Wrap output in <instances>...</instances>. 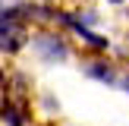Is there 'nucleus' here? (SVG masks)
<instances>
[{
  "instance_id": "0eeeda50",
  "label": "nucleus",
  "mask_w": 129,
  "mask_h": 126,
  "mask_svg": "<svg viewBox=\"0 0 129 126\" xmlns=\"http://www.w3.org/2000/svg\"><path fill=\"white\" fill-rule=\"evenodd\" d=\"M0 82H3V69H0Z\"/></svg>"
},
{
  "instance_id": "f03ea898",
  "label": "nucleus",
  "mask_w": 129,
  "mask_h": 126,
  "mask_svg": "<svg viewBox=\"0 0 129 126\" xmlns=\"http://www.w3.org/2000/svg\"><path fill=\"white\" fill-rule=\"evenodd\" d=\"M35 47L41 50L44 60H63V57L69 54V50H66V41H63L60 35H54V32H47V35L35 38Z\"/></svg>"
},
{
  "instance_id": "423d86ee",
  "label": "nucleus",
  "mask_w": 129,
  "mask_h": 126,
  "mask_svg": "<svg viewBox=\"0 0 129 126\" xmlns=\"http://www.w3.org/2000/svg\"><path fill=\"white\" fill-rule=\"evenodd\" d=\"M126 91H129V76H126Z\"/></svg>"
},
{
  "instance_id": "20e7f679",
  "label": "nucleus",
  "mask_w": 129,
  "mask_h": 126,
  "mask_svg": "<svg viewBox=\"0 0 129 126\" xmlns=\"http://www.w3.org/2000/svg\"><path fill=\"white\" fill-rule=\"evenodd\" d=\"M88 76H94L98 82H113V69H110V63H91L88 66Z\"/></svg>"
},
{
  "instance_id": "7ed1b4c3",
  "label": "nucleus",
  "mask_w": 129,
  "mask_h": 126,
  "mask_svg": "<svg viewBox=\"0 0 129 126\" xmlns=\"http://www.w3.org/2000/svg\"><path fill=\"white\" fill-rule=\"evenodd\" d=\"M0 117H3L6 126H25V110H22V101L16 98H6L3 107H0Z\"/></svg>"
},
{
  "instance_id": "6e6552de",
  "label": "nucleus",
  "mask_w": 129,
  "mask_h": 126,
  "mask_svg": "<svg viewBox=\"0 0 129 126\" xmlns=\"http://www.w3.org/2000/svg\"><path fill=\"white\" fill-rule=\"evenodd\" d=\"M0 6H3V0H0Z\"/></svg>"
},
{
  "instance_id": "39448f33",
  "label": "nucleus",
  "mask_w": 129,
  "mask_h": 126,
  "mask_svg": "<svg viewBox=\"0 0 129 126\" xmlns=\"http://www.w3.org/2000/svg\"><path fill=\"white\" fill-rule=\"evenodd\" d=\"M107 3H126V0H107Z\"/></svg>"
},
{
  "instance_id": "f257e3e1",
  "label": "nucleus",
  "mask_w": 129,
  "mask_h": 126,
  "mask_svg": "<svg viewBox=\"0 0 129 126\" xmlns=\"http://www.w3.org/2000/svg\"><path fill=\"white\" fill-rule=\"evenodd\" d=\"M25 44H28V22L22 19L19 6H10L6 13L0 10V50L16 57Z\"/></svg>"
}]
</instances>
